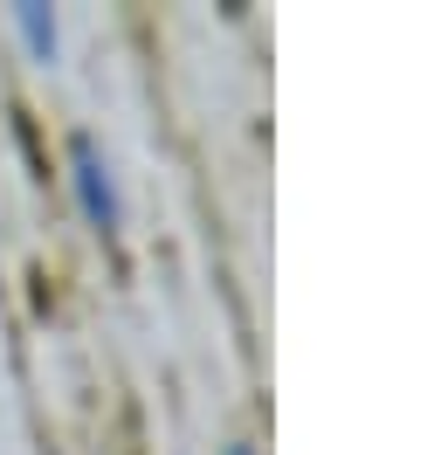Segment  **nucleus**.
Listing matches in <instances>:
<instances>
[{
	"label": "nucleus",
	"instance_id": "2",
	"mask_svg": "<svg viewBox=\"0 0 441 455\" xmlns=\"http://www.w3.org/2000/svg\"><path fill=\"white\" fill-rule=\"evenodd\" d=\"M14 21H21L28 49H35L42 62H55V14H49V7H35V0H28V7H14Z\"/></svg>",
	"mask_w": 441,
	"mask_h": 455
},
{
	"label": "nucleus",
	"instance_id": "3",
	"mask_svg": "<svg viewBox=\"0 0 441 455\" xmlns=\"http://www.w3.org/2000/svg\"><path fill=\"white\" fill-rule=\"evenodd\" d=\"M228 455H248V449H228Z\"/></svg>",
	"mask_w": 441,
	"mask_h": 455
},
{
	"label": "nucleus",
	"instance_id": "1",
	"mask_svg": "<svg viewBox=\"0 0 441 455\" xmlns=\"http://www.w3.org/2000/svg\"><path fill=\"white\" fill-rule=\"evenodd\" d=\"M69 159H76V194H83V214H90V221L110 235V228H117V214H124V207H117V187H110V166L97 159V145H90V139L69 145Z\"/></svg>",
	"mask_w": 441,
	"mask_h": 455
}]
</instances>
